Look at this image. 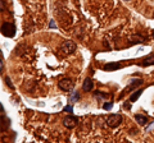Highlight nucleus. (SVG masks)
Wrapping results in <instances>:
<instances>
[{
    "label": "nucleus",
    "instance_id": "obj_1",
    "mask_svg": "<svg viewBox=\"0 0 154 143\" xmlns=\"http://www.w3.org/2000/svg\"><path fill=\"white\" fill-rule=\"evenodd\" d=\"M77 49V45L75 44L73 41H71V40H66L62 42V45L59 47V50L63 52V54L66 55H69V54H73V52L76 51Z\"/></svg>",
    "mask_w": 154,
    "mask_h": 143
},
{
    "label": "nucleus",
    "instance_id": "obj_6",
    "mask_svg": "<svg viewBox=\"0 0 154 143\" xmlns=\"http://www.w3.org/2000/svg\"><path fill=\"white\" fill-rule=\"evenodd\" d=\"M93 87H94V82L91 78H85L84 83H82V89L85 92H90L93 91Z\"/></svg>",
    "mask_w": 154,
    "mask_h": 143
},
{
    "label": "nucleus",
    "instance_id": "obj_17",
    "mask_svg": "<svg viewBox=\"0 0 154 143\" xmlns=\"http://www.w3.org/2000/svg\"><path fill=\"white\" fill-rule=\"evenodd\" d=\"M0 69H2V73L4 72V60H3V54H0Z\"/></svg>",
    "mask_w": 154,
    "mask_h": 143
},
{
    "label": "nucleus",
    "instance_id": "obj_8",
    "mask_svg": "<svg viewBox=\"0 0 154 143\" xmlns=\"http://www.w3.org/2000/svg\"><path fill=\"white\" fill-rule=\"evenodd\" d=\"M141 65L143 66H149V65H154V54L152 55H148L145 56L143 60H141Z\"/></svg>",
    "mask_w": 154,
    "mask_h": 143
},
{
    "label": "nucleus",
    "instance_id": "obj_18",
    "mask_svg": "<svg viewBox=\"0 0 154 143\" xmlns=\"http://www.w3.org/2000/svg\"><path fill=\"white\" fill-rule=\"evenodd\" d=\"M49 26H50V28H57L55 25H54V21H50V25Z\"/></svg>",
    "mask_w": 154,
    "mask_h": 143
},
{
    "label": "nucleus",
    "instance_id": "obj_13",
    "mask_svg": "<svg viewBox=\"0 0 154 143\" xmlns=\"http://www.w3.org/2000/svg\"><path fill=\"white\" fill-rule=\"evenodd\" d=\"M79 98H80L79 92H72V95L69 96V101H71V102H75V101H77Z\"/></svg>",
    "mask_w": 154,
    "mask_h": 143
},
{
    "label": "nucleus",
    "instance_id": "obj_19",
    "mask_svg": "<svg viewBox=\"0 0 154 143\" xmlns=\"http://www.w3.org/2000/svg\"><path fill=\"white\" fill-rule=\"evenodd\" d=\"M125 1H130V0H125Z\"/></svg>",
    "mask_w": 154,
    "mask_h": 143
},
{
    "label": "nucleus",
    "instance_id": "obj_4",
    "mask_svg": "<svg viewBox=\"0 0 154 143\" xmlns=\"http://www.w3.org/2000/svg\"><path fill=\"white\" fill-rule=\"evenodd\" d=\"M58 87H59L62 91H64V92H69V91L73 89L75 83H73V80H72L71 78H63V79H60L59 82H58Z\"/></svg>",
    "mask_w": 154,
    "mask_h": 143
},
{
    "label": "nucleus",
    "instance_id": "obj_20",
    "mask_svg": "<svg viewBox=\"0 0 154 143\" xmlns=\"http://www.w3.org/2000/svg\"><path fill=\"white\" fill-rule=\"evenodd\" d=\"M153 36H154V32H153Z\"/></svg>",
    "mask_w": 154,
    "mask_h": 143
},
{
    "label": "nucleus",
    "instance_id": "obj_9",
    "mask_svg": "<svg viewBox=\"0 0 154 143\" xmlns=\"http://www.w3.org/2000/svg\"><path fill=\"white\" fill-rule=\"evenodd\" d=\"M135 120L140 124V125H145V124L148 123V118L141 115V114H136V115H135Z\"/></svg>",
    "mask_w": 154,
    "mask_h": 143
},
{
    "label": "nucleus",
    "instance_id": "obj_14",
    "mask_svg": "<svg viewBox=\"0 0 154 143\" xmlns=\"http://www.w3.org/2000/svg\"><path fill=\"white\" fill-rule=\"evenodd\" d=\"M4 80H5V83H7V86H8V87L9 88H14V86H13V83H12V80H11V78H9V77H5V78H4Z\"/></svg>",
    "mask_w": 154,
    "mask_h": 143
},
{
    "label": "nucleus",
    "instance_id": "obj_16",
    "mask_svg": "<svg viewBox=\"0 0 154 143\" xmlns=\"http://www.w3.org/2000/svg\"><path fill=\"white\" fill-rule=\"evenodd\" d=\"M63 111H66V112H69V114H72V112H73V107H72V105H68V106H66V107L63 109Z\"/></svg>",
    "mask_w": 154,
    "mask_h": 143
},
{
    "label": "nucleus",
    "instance_id": "obj_10",
    "mask_svg": "<svg viewBox=\"0 0 154 143\" xmlns=\"http://www.w3.org/2000/svg\"><path fill=\"white\" fill-rule=\"evenodd\" d=\"M141 93H143V89H137V91H135V92L131 95V96H130V101H131V102H135L139 97H140V95H141Z\"/></svg>",
    "mask_w": 154,
    "mask_h": 143
},
{
    "label": "nucleus",
    "instance_id": "obj_2",
    "mask_svg": "<svg viewBox=\"0 0 154 143\" xmlns=\"http://www.w3.org/2000/svg\"><path fill=\"white\" fill-rule=\"evenodd\" d=\"M2 33L5 37H14V35H16V25L12 22H4L2 25Z\"/></svg>",
    "mask_w": 154,
    "mask_h": 143
},
{
    "label": "nucleus",
    "instance_id": "obj_15",
    "mask_svg": "<svg viewBox=\"0 0 154 143\" xmlns=\"http://www.w3.org/2000/svg\"><path fill=\"white\" fill-rule=\"evenodd\" d=\"M112 107H113V104H112V102H105V104L103 105V109H104V110H110Z\"/></svg>",
    "mask_w": 154,
    "mask_h": 143
},
{
    "label": "nucleus",
    "instance_id": "obj_7",
    "mask_svg": "<svg viewBox=\"0 0 154 143\" xmlns=\"http://www.w3.org/2000/svg\"><path fill=\"white\" fill-rule=\"evenodd\" d=\"M119 68H121V64H118V63H108L103 66V69L105 72H113V70H117Z\"/></svg>",
    "mask_w": 154,
    "mask_h": 143
},
{
    "label": "nucleus",
    "instance_id": "obj_12",
    "mask_svg": "<svg viewBox=\"0 0 154 143\" xmlns=\"http://www.w3.org/2000/svg\"><path fill=\"white\" fill-rule=\"evenodd\" d=\"M143 83V79H132L131 80V84H130V89L131 88H134V87H136V86H140Z\"/></svg>",
    "mask_w": 154,
    "mask_h": 143
},
{
    "label": "nucleus",
    "instance_id": "obj_11",
    "mask_svg": "<svg viewBox=\"0 0 154 143\" xmlns=\"http://www.w3.org/2000/svg\"><path fill=\"white\" fill-rule=\"evenodd\" d=\"M144 37L143 36H137V35H135L132 36L131 39H130V41H131V44H140V42H144Z\"/></svg>",
    "mask_w": 154,
    "mask_h": 143
},
{
    "label": "nucleus",
    "instance_id": "obj_5",
    "mask_svg": "<svg viewBox=\"0 0 154 143\" xmlns=\"http://www.w3.org/2000/svg\"><path fill=\"white\" fill-rule=\"evenodd\" d=\"M77 124H79V119H77L75 115H68L63 119V125L67 128V129H72V128H75Z\"/></svg>",
    "mask_w": 154,
    "mask_h": 143
},
{
    "label": "nucleus",
    "instance_id": "obj_3",
    "mask_svg": "<svg viewBox=\"0 0 154 143\" xmlns=\"http://www.w3.org/2000/svg\"><path fill=\"white\" fill-rule=\"evenodd\" d=\"M105 123H107V125L109 128H117L122 123V115L121 114H112V115H109L107 118Z\"/></svg>",
    "mask_w": 154,
    "mask_h": 143
}]
</instances>
